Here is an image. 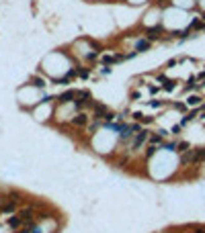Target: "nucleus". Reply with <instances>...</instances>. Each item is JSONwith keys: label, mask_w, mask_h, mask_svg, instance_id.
I'll use <instances>...</instances> for the list:
<instances>
[{"label": "nucleus", "mask_w": 205, "mask_h": 233, "mask_svg": "<svg viewBox=\"0 0 205 233\" xmlns=\"http://www.w3.org/2000/svg\"><path fill=\"white\" fill-rule=\"evenodd\" d=\"M90 102H93V94H90V90H76V100L72 102L74 108L76 111H86V108H90Z\"/></svg>", "instance_id": "1"}, {"label": "nucleus", "mask_w": 205, "mask_h": 233, "mask_svg": "<svg viewBox=\"0 0 205 233\" xmlns=\"http://www.w3.org/2000/svg\"><path fill=\"white\" fill-rule=\"evenodd\" d=\"M90 119H93V116L88 115L86 111H76V115L70 119V125H72V127H78V129H84V127L90 123Z\"/></svg>", "instance_id": "2"}, {"label": "nucleus", "mask_w": 205, "mask_h": 233, "mask_svg": "<svg viewBox=\"0 0 205 233\" xmlns=\"http://www.w3.org/2000/svg\"><path fill=\"white\" fill-rule=\"evenodd\" d=\"M90 108H93V119H98V121H102L105 116H107V112H109V107L107 104H102V102H97V100H93L90 102Z\"/></svg>", "instance_id": "3"}, {"label": "nucleus", "mask_w": 205, "mask_h": 233, "mask_svg": "<svg viewBox=\"0 0 205 233\" xmlns=\"http://www.w3.org/2000/svg\"><path fill=\"white\" fill-rule=\"evenodd\" d=\"M74 100H76V90L74 88H68V90H64V92H60L55 96V102H58L60 107L62 104H72Z\"/></svg>", "instance_id": "4"}, {"label": "nucleus", "mask_w": 205, "mask_h": 233, "mask_svg": "<svg viewBox=\"0 0 205 233\" xmlns=\"http://www.w3.org/2000/svg\"><path fill=\"white\" fill-rule=\"evenodd\" d=\"M162 33H164V27L162 25H154V27H148L146 29L144 37L150 39V41H158V39H162Z\"/></svg>", "instance_id": "5"}, {"label": "nucleus", "mask_w": 205, "mask_h": 233, "mask_svg": "<svg viewBox=\"0 0 205 233\" xmlns=\"http://www.w3.org/2000/svg\"><path fill=\"white\" fill-rule=\"evenodd\" d=\"M6 225H8V229H12V231H19V229L25 227V223H23V219L19 217V213L8 215V221H6Z\"/></svg>", "instance_id": "6"}, {"label": "nucleus", "mask_w": 205, "mask_h": 233, "mask_svg": "<svg viewBox=\"0 0 205 233\" xmlns=\"http://www.w3.org/2000/svg\"><path fill=\"white\" fill-rule=\"evenodd\" d=\"M137 51V53H144V51H150L152 49V41L150 39H146V37H140L136 41V47H133Z\"/></svg>", "instance_id": "7"}, {"label": "nucleus", "mask_w": 205, "mask_h": 233, "mask_svg": "<svg viewBox=\"0 0 205 233\" xmlns=\"http://www.w3.org/2000/svg\"><path fill=\"white\" fill-rule=\"evenodd\" d=\"M29 84H31L33 88H37V90H45V86H47L45 78H41V76H31V78H29Z\"/></svg>", "instance_id": "8"}, {"label": "nucleus", "mask_w": 205, "mask_h": 233, "mask_svg": "<svg viewBox=\"0 0 205 233\" xmlns=\"http://www.w3.org/2000/svg\"><path fill=\"white\" fill-rule=\"evenodd\" d=\"M4 199H8V200H12V203H17V204H23V192H19V190H8V192L4 194Z\"/></svg>", "instance_id": "9"}, {"label": "nucleus", "mask_w": 205, "mask_h": 233, "mask_svg": "<svg viewBox=\"0 0 205 233\" xmlns=\"http://www.w3.org/2000/svg\"><path fill=\"white\" fill-rule=\"evenodd\" d=\"M201 102H203V98H201L199 96V94H193V96H189V98H187V107H199V104H201Z\"/></svg>", "instance_id": "10"}, {"label": "nucleus", "mask_w": 205, "mask_h": 233, "mask_svg": "<svg viewBox=\"0 0 205 233\" xmlns=\"http://www.w3.org/2000/svg\"><path fill=\"white\" fill-rule=\"evenodd\" d=\"M76 70H78V78H82V80L90 78V74H93V70L88 68V66H80V68H76Z\"/></svg>", "instance_id": "11"}, {"label": "nucleus", "mask_w": 205, "mask_h": 233, "mask_svg": "<svg viewBox=\"0 0 205 233\" xmlns=\"http://www.w3.org/2000/svg\"><path fill=\"white\" fill-rule=\"evenodd\" d=\"M51 82H54V84H58V86H68V84L72 82V80H70V78H68V74H66V76H62V78H51Z\"/></svg>", "instance_id": "12"}, {"label": "nucleus", "mask_w": 205, "mask_h": 233, "mask_svg": "<svg viewBox=\"0 0 205 233\" xmlns=\"http://www.w3.org/2000/svg\"><path fill=\"white\" fill-rule=\"evenodd\" d=\"M191 149V143L189 141H176V151L179 153H185V151Z\"/></svg>", "instance_id": "13"}, {"label": "nucleus", "mask_w": 205, "mask_h": 233, "mask_svg": "<svg viewBox=\"0 0 205 233\" xmlns=\"http://www.w3.org/2000/svg\"><path fill=\"white\" fill-rule=\"evenodd\" d=\"M160 149H166V151H176V141H162Z\"/></svg>", "instance_id": "14"}, {"label": "nucleus", "mask_w": 205, "mask_h": 233, "mask_svg": "<svg viewBox=\"0 0 205 233\" xmlns=\"http://www.w3.org/2000/svg\"><path fill=\"white\" fill-rule=\"evenodd\" d=\"M172 108L174 111H181V112H189V107H187V102H172Z\"/></svg>", "instance_id": "15"}, {"label": "nucleus", "mask_w": 205, "mask_h": 233, "mask_svg": "<svg viewBox=\"0 0 205 233\" xmlns=\"http://www.w3.org/2000/svg\"><path fill=\"white\" fill-rule=\"evenodd\" d=\"M162 88H164L166 92H172V90L176 88V82H174V80H168L166 84H162Z\"/></svg>", "instance_id": "16"}, {"label": "nucleus", "mask_w": 205, "mask_h": 233, "mask_svg": "<svg viewBox=\"0 0 205 233\" xmlns=\"http://www.w3.org/2000/svg\"><path fill=\"white\" fill-rule=\"evenodd\" d=\"M150 107H152V108H162V107H164V100H158V98H152V100H150Z\"/></svg>", "instance_id": "17"}, {"label": "nucleus", "mask_w": 205, "mask_h": 233, "mask_svg": "<svg viewBox=\"0 0 205 233\" xmlns=\"http://www.w3.org/2000/svg\"><path fill=\"white\" fill-rule=\"evenodd\" d=\"M181 131H183V127H181V123H179V125H174L170 129V135H181Z\"/></svg>", "instance_id": "18"}, {"label": "nucleus", "mask_w": 205, "mask_h": 233, "mask_svg": "<svg viewBox=\"0 0 205 233\" xmlns=\"http://www.w3.org/2000/svg\"><path fill=\"white\" fill-rule=\"evenodd\" d=\"M154 121H156L154 116H142V121H140V123H142V125H152Z\"/></svg>", "instance_id": "19"}, {"label": "nucleus", "mask_w": 205, "mask_h": 233, "mask_svg": "<svg viewBox=\"0 0 205 233\" xmlns=\"http://www.w3.org/2000/svg\"><path fill=\"white\" fill-rule=\"evenodd\" d=\"M160 88H162V86H156V84H152V86H148V90H150V94L154 96V94L160 92Z\"/></svg>", "instance_id": "20"}, {"label": "nucleus", "mask_w": 205, "mask_h": 233, "mask_svg": "<svg viewBox=\"0 0 205 233\" xmlns=\"http://www.w3.org/2000/svg\"><path fill=\"white\" fill-rule=\"evenodd\" d=\"M156 82H160V86H162V84H166V82H168V78H166L164 74H158V76H156Z\"/></svg>", "instance_id": "21"}, {"label": "nucleus", "mask_w": 205, "mask_h": 233, "mask_svg": "<svg viewBox=\"0 0 205 233\" xmlns=\"http://www.w3.org/2000/svg\"><path fill=\"white\" fill-rule=\"evenodd\" d=\"M101 74H102V76H109V74H111V68H109V66H102Z\"/></svg>", "instance_id": "22"}, {"label": "nucleus", "mask_w": 205, "mask_h": 233, "mask_svg": "<svg viewBox=\"0 0 205 233\" xmlns=\"http://www.w3.org/2000/svg\"><path fill=\"white\" fill-rule=\"evenodd\" d=\"M142 116H144V112H140V111H137V112H133V119H136L137 123L142 121Z\"/></svg>", "instance_id": "23"}, {"label": "nucleus", "mask_w": 205, "mask_h": 233, "mask_svg": "<svg viewBox=\"0 0 205 233\" xmlns=\"http://www.w3.org/2000/svg\"><path fill=\"white\" fill-rule=\"evenodd\" d=\"M140 96H142V94L137 92V90H133V92H131V100H140Z\"/></svg>", "instance_id": "24"}, {"label": "nucleus", "mask_w": 205, "mask_h": 233, "mask_svg": "<svg viewBox=\"0 0 205 233\" xmlns=\"http://www.w3.org/2000/svg\"><path fill=\"white\" fill-rule=\"evenodd\" d=\"M49 233H62V231H60V229L55 227V229H51V231H49Z\"/></svg>", "instance_id": "25"}, {"label": "nucleus", "mask_w": 205, "mask_h": 233, "mask_svg": "<svg viewBox=\"0 0 205 233\" xmlns=\"http://www.w3.org/2000/svg\"><path fill=\"white\" fill-rule=\"evenodd\" d=\"M201 19H203V21H205V12H203V15H201Z\"/></svg>", "instance_id": "26"}]
</instances>
